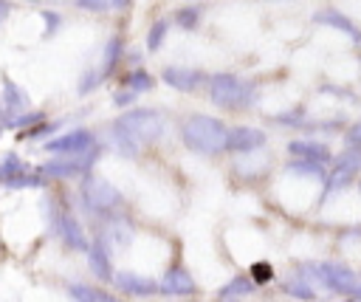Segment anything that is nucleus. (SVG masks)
Here are the masks:
<instances>
[{
  "label": "nucleus",
  "instance_id": "obj_1",
  "mask_svg": "<svg viewBox=\"0 0 361 302\" xmlns=\"http://www.w3.org/2000/svg\"><path fill=\"white\" fill-rule=\"evenodd\" d=\"M164 135V116L149 107H135L113 124V141L124 155H135L141 147L155 144Z\"/></svg>",
  "mask_w": 361,
  "mask_h": 302
},
{
  "label": "nucleus",
  "instance_id": "obj_2",
  "mask_svg": "<svg viewBox=\"0 0 361 302\" xmlns=\"http://www.w3.org/2000/svg\"><path fill=\"white\" fill-rule=\"evenodd\" d=\"M226 133L228 127L214 116H189L180 127L183 144L197 155H217L226 150Z\"/></svg>",
  "mask_w": 361,
  "mask_h": 302
},
{
  "label": "nucleus",
  "instance_id": "obj_3",
  "mask_svg": "<svg viewBox=\"0 0 361 302\" xmlns=\"http://www.w3.org/2000/svg\"><path fill=\"white\" fill-rule=\"evenodd\" d=\"M209 82V99L223 110H245L257 102V85L234 73H214Z\"/></svg>",
  "mask_w": 361,
  "mask_h": 302
},
{
  "label": "nucleus",
  "instance_id": "obj_4",
  "mask_svg": "<svg viewBox=\"0 0 361 302\" xmlns=\"http://www.w3.org/2000/svg\"><path fill=\"white\" fill-rule=\"evenodd\" d=\"M361 172V150H353V147H344V152L336 158L330 175L324 178V195H333V192H341L347 183H353Z\"/></svg>",
  "mask_w": 361,
  "mask_h": 302
},
{
  "label": "nucleus",
  "instance_id": "obj_5",
  "mask_svg": "<svg viewBox=\"0 0 361 302\" xmlns=\"http://www.w3.org/2000/svg\"><path fill=\"white\" fill-rule=\"evenodd\" d=\"M319 268H322V277H324V285H327L330 294H338V296H361L358 294V274L350 265L327 260V262H319Z\"/></svg>",
  "mask_w": 361,
  "mask_h": 302
},
{
  "label": "nucleus",
  "instance_id": "obj_6",
  "mask_svg": "<svg viewBox=\"0 0 361 302\" xmlns=\"http://www.w3.org/2000/svg\"><path fill=\"white\" fill-rule=\"evenodd\" d=\"M265 133L257 130V127H228L226 133V150L228 152H254V150H262L265 147Z\"/></svg>",
  "mask_w": 361,
  "mask_h": 302
},
{
  "label": "nucleus",
  "instance_id": "obj_7",
  "mask_svg": "<svg viewBox=\"0 0 361 302\" xmlns=\"http://www.w3.org/2000/svg\"><path fill=\"white\" fill-rule=\"evenodd\" d=\"M161 79H164L169 87H175V90L192 93V90H197L209 76H206L203 71H197V68H175V65H169V68H164Z\"/></svg>",
  "mask_w": 361,
  "mask_h": 302
},
{
  "label": "nucleus",
  "instance_id": "obj_8",
  "mask_svg": "<svg viewBox=\"0 0 361 302\" xmlns=\"http://www.w3.org/2000/svg\"><path fill=\"white\" fill-rule=\"evenodd\" d=\"M82 192H85V200L90 209H113L121 200V195L102 178H87Z\"/></svg>",
  "mask_w": 361,
  "mask_h": 302
},
{
  "label": "nucleus",
  "instance_id": "obj_9",
  "mask_svg": "<svg viewBox=\"0 0 361 302\" xmlns=\"http://www.w3.org/2000/svg\"><path fill=\"white\" fill-rule=\"evenodd\" d=\"M158 291H161V294H169V296H192V294L197 291V285H195V279L189 277V271H186L183 265H172V268L161 277Z\"/></svg>",
  "mask_w": 361,
  "mask_h": 302
},
{
  "label": "nucleus",
  "instance_id": "obj_10",
  "mask_svg": "<svg viewBox=\"0 0 361 302\" xmlns=\"http://www.w3.org/2000/svg\"><path fill=\"white\" fill-rule=\"evenodd\" d=\"M51 152H65V155H76V152H85L93 147V133L90 130H73L68 135H59L54 141L45 144Z\"/></svg>",
  "mask_w": 361,
  "mask_h": 302
},
{
  "label": "nucleus",
  "instance_id": "obj_11",
  "mask_svg": "<svg viewBox=\"0 0 361 302\" xmlns=\"http://www.w3.org/2000/svg\"><path fill=\"white\" fill-rule=\"evenodd\" d=\"M288 152L293 158H307V161H319V164H327L333 158L330 147L324 141H313V138H296V141H288Z\"/></svg>",
  "mask_w": 361,
  "mask_h": 302
},
{
  "label": "nucleus",
  "instance_id": "obj_12",
  "mask_svg": "<svg viewBox=\"0 0 361 302\" xmlns=\"http://www.w3.org/2000/svg\"><path fill=\"white\" fill-rule=\"evenodd\" d=\"M313 23H319V25H330V28H338V31H344L353 42H361V28H358L347 14H341L338 8H322V11H316V14H313Z\"/></svg>",
  "mask_w": 361,
  "mask_h": 302
},
{
  "label": "nucleus",
  "instance_id": "obj_13",
  "mask_svg": "<svg viewBox=\"0 0 361 302\" xmlns=\"http://www.w3.org/2000/svg\"><path fill=\"white\" fill-rule=\"evenodd\" d=\"M116 285L124 294H135V296H152V294H158V282H152L147 277H138V274H116Z\"/></svg>",
  "mask_w": 361,
  "mask_h": 302
},
{
  "label": "nucleus",
  "instance_id": "obj_14",
  "mask_svg": "<svg viewBox=\"0 0 361 302\" xmlns=\"http://www.w3.org/2000/svg\"><path fill=\"white\" fill-rule=\"evenodd\" d=\"M296 277H299V279L313 291V296H316V299L330 294V291H327V285H324V277H322L319 262H299V265H296Z\"/></svg>",
  "mask_w": 361,
  "mask_h": 302
},
{
  "label": "nucleus",
  "instance_id": "obj_15",
  "mask_svg": "<svg viewBox=\"0 0 361 302\" xmlns=\"http://www.w3.org/2000/svg\"><path fill=\"white\" fill-rule=\"evenodd\" d=\"M257 285L251 282V277L248 274H237V277H231L223 288H220V296H245V294H251Z\"/></svg>",
  "mask_w": 361,
  "mask_h": 302
},
{
  "label": "nucleus",
  "instance_id": "obj_16",
  "mask_svg": "<svg viewBox=\"0 0 361 302\" xmlns=\"http://www.w3.org/2000/svg\"><path fill=\"white\" fill-rule=\"evenodd\" d=\"M200 17H203V6H180L175 11V23L180 28H186V31H195L197 23H200Z\"/></svg>",
  "mask_w": 361,
  "mask_h": 302
},
{
  "label": "nucleus",
  "instance_id": "obj_17",
  "mask_svg": "<svg viewBox=\"0 0 361 302\" xmlns=\"http://www.w3.org/2000/svg\"><path fill=\"white\" fill-rule=\"evenodd\" d=\"M121 51H124V42H121V37H113L110 42H107V48H104V62H102V76H107L116 65H118V59H121Z\"/></svg>",
  "mask_w": 361,
  "mask_h": 302
},
{
  "label": "nucleus",
  "instance_id": "obj_18",
  "mask_svg": "<svg viewBox=\"0 0 361 302\" xmlns=\"http://www.w3.org/2000/svg\"><path fill=\"white\" fill-rule=\"evenodd\" d=\"M155 85V79L147 73V71H141V68H135V71H130L127 76H124V87H130V90H135V93H144V90H149Z\"/></svg>",
  "mask_w": 361,
  "mask_h": 302
},
{
  "label": "nucleus",
  "instance_id": "obj_19",
  "mask_svg": "<svg viewBox=\"0 0 361 302\" xmlns=\"http://www.w3.org/2000/svg\"><path fill=\"white\" fill-rule=\"evenodd\" d=\"M288 172L324 178V164H319V161H307V158H296V161H290V164H288Z\"/></svg>",
  "mask_w": 361,
  "mask_h": 302
},
{
  "label": "nucleus",
  "instance_id": "obj_20",
  "mask_svg": "<svg viewBox=\"0 0 361 302\" xmlns=\"http://www.w3.org/2000/svg\"><path fill=\"white\" fill-rule=\"evenodd\" d=\"M282 288H285V294H290L293 299H305V302L316 299V296H313V291H310V288H307L296 274H293L290 279H285V282H282Z\"/></svg>",
  "mask_w": 361,
  "mask_h": 302
},
{
  "label": "nucleus",
  "instance_id": "obj_21",
  "mask_svg": "<svg viewBox=\"0 0 361 302\" xmlns=\"http://www.w3.org/2000/svg\"><path fill=\"white\" fill-rule=\"evenodd\" d=\"M90 268L96 271V277H102V279H113V277H110V262H107V254H104L102 246H96V248L90 251Z\"/></svg>",
  "mask_w": 361,
  "mask_h": 302
},
{
  "label": "nucleus",
  "instance_id": "obj_22",
  "mask_svg": "<svg viewBox=\"0 0 361 302\" xmlns=\"http://www.w3.org/2000/svg\"><path fill=\"white\" fill-rule=\"evenodd\" d=\"M166 20H158V23H152V28H149V34H147V48L149 51H158L161 48V42H164V37H166Z\"/></svg>",
  "mask_w": 361,
  "mask_h": 302
},
{
  "label": "nucleus",
  "instance_id": "obj_23",
  "mask_svg": "<svg viewBox=\"0 0 361 302\" xmlns=\"http://www.w3.org/2000/svg\"><path fill=\"white\" fill-rule=\"evenodd\" d=\"M248 277H251L254 285H265V282L274 279V268H271L268 262H254L251 271H248Z\"/></svg>",
  "mask_w": 361,
  "mask_h": 302
},
{
  "label": "nucleus",
  "instance_id": "obj_24",
  "mask_svg": "<svg viewBox=\"0 0 361 302\" xmlns=\"http://www.w3.org/2000/svg\"><path fill=\"white\" fill-rule=\"evenodd\" d=\"M344 147L361 150V119H358V121H353V124L344 130Z\"/></svg>",
  "mask_w": 361,
  "mask_h": 302
},
{
  "label": "nucleus",
  "instance_id": "obj_25",
  "mask_svg": "<svg viewBox=\"0 0 361 302\" xmlns=\"http://www.w3.org/2000/svg\"><path fill=\"white\" fill-rule=\"evenodd\" d=\"M302 116H305V110H302V107H296V110H290V113H279V116H274V121H276V124H282V127H288V124L302 127V124H305V121H302Z\"/></svg>",
  "mask_w": 361,
  "mask_h": 302
},
{
  "label": "nucleus",
  "instance_id": "obj_26",
  "mask_svg": "<svg viewBox=\"0 0 361 302\" xmlns=\"http://www.w3.org/2000/svg\"><path fill=\"white\" fill-rule=\"evenodd\" d=\"M6 104H8V107H23V104H25L23 90H20V87H14L11 82H6Z\"/></svg>",
  "mask_w": 361,
  "mask_h": 302
},
{
  "label": "nucleus",
  "instance_id": "obj_27",
  "mask_svg": "<svg viewBox=\"0 0 361 302\" xmlns=\"http://www.w3.org/2000/svg\"><path fill=\"white\" fill-rule=\"evenodd\" d=\"M82 8H87V11H107V8H113V0H76Z\"/></svg>",
  "mask_w": 361,
  "mask_h": 302
},
{
  "label": "nucleus",
  "instance_id": "obj_28",
  "mask_svg": "<svg viewBox=\"0 0 361 302\" xmlns=\"http://www.w3.org/2000/svg\"><path fill=\"white\" fill-rule=\"evenodd\" d=\"M135 96H138L135 90H130V87H124V90H118V93L113 96V102H116L118 107H124V104H133V102H135Z\"/></svg>",
  "mask_w": 361,
  "mask_h": 302
},
{
  "label": "nucleus",
  "instance_id": "obj_29",
  "mask_svg": "<svg viewBox=\"0 0 361 302\" xmlns=\"http://www.w3.org/2000/svg\"><path fill=\"white\" fill-rule=\"evenodd\" d=\"M99 79H102V73H96V71H87V76L82 79V85H79V90H82V93H85V90H90V87H93V85H96Z\"/></svg>",
  "mask_w": 361,
  "mask_h": 302
},
{
  "label": "nucleus",
  "instance_id": "obj_30",
  "mask_svg": "<svg viewBox=\"0 0 361 302\" xmlns=\"http://www.w3.org/2000/svg\"><path fill=\"white\" fill-rule=\"evenodd\" d=\"M45 20H48V25H51L48 31H54V28L59 25V17H56V14H45Z\"/></svg>",
  "mask_w": 361,
  "mask_h": 302
},
{
  "label": "nucleus",
  "instance_id": "obj_31",
  "mask_svg": "<svg viewBox=\"0 0 361 302\" xmlns=\"http://www.w3.org/2000/svg\"><path fill=\"white\" fill-rule=\"evenodd\" d=\"M130 6V0H113V8H127Z\"/></svg>",
  "mask_w": 361,
  "mask_h": 302
},
{
  "label": "nucleus",
  "instance_id": "obj_32",
  "mask_svg": "<svg viewBox=\"0 0 361 302\" xmlns=\"http://www.w3.org/2000/svg\"><path fill=\"white\" fill-rule=\"evenodd\" d=\"M6 14H8V3H6V0H0V20H3Z\"/></svg>",
  "mask_w": 361,
  "mask_h": 302
},
{
  "label": "nucleus",
  "instance_id": "obj_33",
  "mask_svg": "<svg viewBox=\"0 0 361 302\" xmlns=\"http://www.w3.org/2000/svg\"><path fill=\"white\" fill-rule=\"evenodd\" d=\"M220 302H240V299H234V296H220Z\"/></svg>",
  "mask_w": 361,
  "mask_h": 302
},
{
  "label": "nucleus",
  "instance_id": "obj_34",
  "mask_svg": "<svg viewBox=\"0 0 361 302\" xmlns=\"http://www.w3.org/2000/svg\"><path fill=\"white\" fill-rule=\"evenodd\" d=\"M341 302H361V296H350V299H341Z\"/></svg>",
  "mask_w": 361,
  "mask_h": 302
},
{
  "label": "nucleus",
  "instance_id": "obj_35",
  "mask_svg": "<svg viewBox=\"0 0 361 302\" xmlns=\"http://www.w3.org/2000/svg\"><path fill=\"white\" fill-rule=\"evenodd\" d=\"M358 294H361V274H358Z\"/></svg>",
  "mask_w": 361,
  "mask_h": 302
},
{
  "label": "nucleus",
  "instance_id": "obj_36",
  "mask_svg": "<svg viewBox=\"0 0 361 302\" xmlns=\"http://www.w3.org/2000/svg\"><path fill=\"white\" fill-rule=\"evenodd\" d=\"M358 192H361V181H358Z\"/></svg>",
  "mask_w": 361,
  "mask_h": 302
}]
</instances>
